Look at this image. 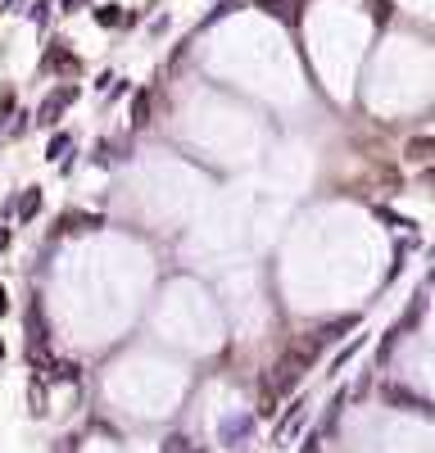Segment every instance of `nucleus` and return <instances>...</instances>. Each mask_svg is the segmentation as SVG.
I'll list each match as a JSON object with an SVG mask.
<instances>
[{"label": "nucleus", "instance_id": "obj_9", "mask_svg": "<svg viewBox=\"0 0 435 453\" xmlns=\"http://www.w3.org/2000/svg\"><path fill=\"white\" fill-rule=\"evenodd\" d=\"M354 326H358V317H340V322L322 326V331H318V340H322V345H327V340H340L345 331H354Z\"/></svg>", "mask_w": 435, "mask_h": 453}, {"label": "nucleus", "instance_id": "obj_19", "mask_svg": "<svg viewBox=\"0 0 435 453\" xmlns=\"http://www.w3.org/2000/svg\"><path fill=\"white\" fill-rule=\"evenodd\" d=\"M9 109H14V100H9V95H5V100H0V127H5V118H9Z\"/></svg>", "mask_w": 435, "mask_h": 453}, {"label": "nucleus", "instance_id": "obj_8", "mask_svg": "<svg viewBox=\"0 0 435 453\" xmlns=\"http://www.w3.org/2000/svg\"><path fill=\"white\" fill-rule=\"evenodd\" d=\"M150 91H136L132 95V127H145V122H150Z\"/></svg>", "mask_w": 435, "mask_h": 453}, {"label": "nucleus", "instance_id": "obj_24", "mask_svg": "<svg viewBox=\"0 0 435 453\" xmlns=\"http://www.w3.org/2000/svg\"><path fill=\"white\" fill-rule=\"evenodd\" d=\"M0 358H5V340H0Z\"/></svg>", "mask_w": 435, "mask_h": 453}, {"label": "nucleus", "instance_id": "obj_21", "mask_svg": "<svg viewBox=\"0 0 435 453\" xmlns=\"http://www.w3.org/2000/svg\"><path fill=\"white\" fill-rule=\"evenodd\" d=\"M9 313V295H5V286H0V317Z\"/></svg>", "mask_w": 435, "mask_h": 453}, {"label": "nucleus", "instance_id": "obj_10", "mask_svg": "<svg viewBox=\"0 0 435 453\" xmlns=\"http://www.w3.org/2000/svg\"><path fill=\"white\" fill-rule=\"evenodd\" d=\"M68 150H73V137H68V132H55V137H51V145H46V159L55 164V159H64Z\"/></svg>", "mask_w": 435, "mask_h": 453}, {"label": "nucleus", "instance_id": "obj_1", "mask_svg": "<svg viewBox=\"0 0 435 453\" xmlns=\"http://www.w3.org/2000/svg\"><path fill=\"white\" fill-rule=\"evenodd\" d=\"M304 372H308V363L290 349L277 367H272V376L263 381V390H272V395H285V390H295V385H300V376H304Z\"/></svg>", "mask_w": 435, "mask_h": 453}, {"label": "nucleus", "instance_id": "obj_18", "mask_svg": "<svg viewBox=\"0 0 435 453\" xmlns=\"http://www.w3.org/2000/svg\"><path fill=\"white\" fill-rule=\"evenodd\" d=\"M55 453H78V439L64 435V439H55Z\"/></svg>", "mask_w": 435, "mask_h": 453}, {"label": "nucleus", "instance_id": "obj_6", "mask_svg": "<svg viewBox=\"0 0 435 453\" xmlns=\"http://www.w3.org/2000/svg\"><path fill=\"white\" fill-rule=\"evenodd\" d=\"M46 336H51V331H46V313H41V304H28V345H46Z\"/></svg>", "mask_w": 435, "mask_h": 453}, {"label": "nucleus", "instance_id": "obj_17", "mask_svg": "<svg viewBox=\"0 0 435 453\" xmlns=\"http://www.w3.org/2000/svg\"><path fill=\"white\" fill-rule=\"evenodd\" d=\"M231 9H241V0H222V5L214 9V14H209V23H214V18H222V14H231Z\"/></svg>", "mask_w": 435, "mask_h": 453}, {"label": "nucleus", "instance_id": "obj_7", "mask_svg": "<svg viewBox=\"0 0 435 453\" xmlns=\"http://www.w3.org/2000/svg\"><path fill=\"white\" fill-rule=\"evenodd\" d=\"M14 213L23 218V223H32V218L41 213V191H36V186H32V191H23V195H19V204H14Z\"/></svg>", "mask_w": 435, "mask_h": 453}, {"label": "nucleus", "instance_id": "obj_12", "mask_svg": "<svg viewBox=\"0 0 435 453\" xmlns=\"http://www.w3.org/2000/svg\"><path fill=\"white\" fill-rule=\"evenodd\" d=\"M408 154L413 159H435V137H413L408 141Z\"/></svg>", "mask_w": 435, "mask_h": 453}, {"label": "nucleus", "instance_id": "obj_11", "mask_svg": "<svg viewBox=\"0 0 435 453\" xmlns=\"http://www.w3.org/2000/svg\"><path fill=\"white\" fill-rule=\"evenodd\" d=\"M122 18H127V14H122V5H100V9H95V23H100V28H118Z\"/></svg>", "mask_w": 435, "mask_h": 453}, {"label": "nucleus", "instance_id": "obj_23", "mask_svg": "<svg viewBox=\"0 0 435 453\" xmlns=\"http://www.w3.org/2000/svg\"><path fill=\"white\" fill-rule=\"evenodd\" d=\"M0 250H9V231L5 227H0Z\"/></svg>", "mask_w": 435, "mask_h": 453}, {"label": "nucleus", "instance_id": "obj_3", "mask_svg": "<svg viewBox=\"0 0 435 453\" xmlns=\"http://www.w3.org/2000/svg\"><path fill=\"white\" fill-rule=\"evenodd\" d=\"M381 403H390V408H399V412H426V417H435V408L421 395H413V390H404V385H381Z\"/></svg>", "mask_w": 435, "mask_h": 453}, {"label": "nucleus", "instance_id": "obj_16", "mask_svg": "<svg viewBox=\"0 0 435 453\" xmlns=\"http://www.w3.org/2000/svg\"><path fill=\"white\" fill-rule=\"evenodd\" d=\"M28 399H32V412H46V390H41V385H32Z\"/></svg>", "mask_w": 435, "mask_h": 453}, {"label": "nucleus", "instance_id": "obj_15", "mask_svg": "<svg viewBox=\"0 0 435 453\" xmlns=\"http://www.w3.org/2000/svg\"><path fill=\"white\" fill-rule=\"evenodd\" d=\"M390 0H372V18H377V23H385V18H390Z\"/></svg>", "mask_w": 435, "mask_h": 453}, {"label": "nucleus", "instance_id": "obj_2", "mask_svg": "<svg viewBox=\"0 0 435 453\" xmlns=\"http://www.w3.org/2000/svg\"><path fill=\"white\" fill-rule=\"evenodd\" d=\"M73 100H78V87H73V82H64L59 91H51V95L41 100V109H36V122H41V127H55V118L64 114Z\"/></svg>", "mask_w": 435, "mask_h": 453}, {"label": "nucleus", "instance_id": "obj_5", "mask_svg": "<svg viewBox=\"0 0 435 453\" xmlns=\"http://www.w3.org/2000/svg\"><path fill=\"white\" fill-rule=\"evenodd\" d=\"M250 431H254V417H250V412H241V417H222L218 439H222L227 449H236V444H245V439H250Z\"/></svg>", "mask_w": 435, "mask_h": 453}, {"label": "nucleus", "instance_id": "obj_4", "mask_svg": "<svg viewBox=\"0 0 435 453\" xmlns=\"http://www.w3.org/2000/svg\"><path fill=\"white\" fill-rule=\"evenodd\" d=\"M41 68H46V73H59V78H78V73H82L78 55H73L64 41H51V50L41 55Z\"/></svg>", "mask_w": 435, "mask_h": 453}, {"label": "nucleus", "instance_id": "obj_14", "mask_svg": "<svg viewBox=\"0 0 435 453\" xmlns=\"http://www.w3.org/2000/svg\"><path fill=\"white\" fill-rule=\"evenodd\" d=\"M164 453H191V444H186V435H168L164 439Z\"/></svg>", "mask_w": 435, "mask_h": 453}, {"label": "nucleus", "instance_id": "obj_13", "mask_svg": "<svg viewBox=\"0 0 435 453\" xmlns=\"http://www.w3.org/2000/svg\"><path fill=\"white\" fill-rule=\"evenodd\" d=\"M51 381H78V363H51Z\"/></svg>", "mask_w": 435, "mask_h": 453}, {"label": "nucleus", "instance_id": "obj_22", "mask_svg": "<svg viewBox=\"0 0 435 453\" xmlns=\"http://www.w3.org/2000/svg\"><path fill=\"white\" fill-rule=\"evenodd\" d=\"M300 453H318V439H313V435H308V439H304V449H300Z\"/></svg>", "mask_w": 435, "mask_h": 453}, {"label": "nucleus", "instance_id": "obj_20", "mask_svg": "<svg viewBox=\"0 0 435 453\" xmlns=\"http://www.w3.org/2000/svg\"><path fill=\"white\" fill-rule=\"evenodd\" d=\"M82 5H86V0H64V14H78Z\"/></svg>", "mask_w": 435, "mask_h": 453}]
</instances>
